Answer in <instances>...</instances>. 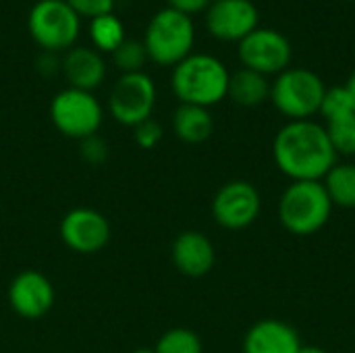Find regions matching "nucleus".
I'll use <instances>...</instances> for the list:
<instances>
[{
	"label": "nucleus",
	"mask_w": 355,
	"mask_h": 353,
	"mask_svg": "<svg viewBox=\"0 0 355 353\" xmlns=\"http://www.w3.org/2000/svg\"><path fill=\"white\" fill-rule=\"evenodd\" d=\"M322 185L337 208L355 210V164L354 162H337L327 177L322 179Z\"/></svg>",
	"instance_id": "19"
},
{
	"label": "nucleus",
	"mask_w": 355,
	"mask_h": 353,
	"mask_svg": "<svg viewBox=\"0 0 355 353\" xmlns=\"http://www.w3.org/2000/svg\"><path fill=\"white\" fill-rule=\"evenodd\" d=\"M79 154L81 158L92 164V166H102L106 160H108V154H110V148L106 144V139H102L98 133L96 135H89L85 139L79 141Z\"/></svg>",
	"instance_id": "26"
},
{
	"label": "nucleus",
	"mask_w": 355,
	"mask_h": 353,
	"mask_svg": "<svg viewBox=\"0 0 355 353\" xmlns=\"http://www.w3.org/2000/svg\"><path fill=\"white\" fill-rule=\"evenodd\" d=\"M272 158L291 181H322L339 162L327 127L312 119L285 123L272 139Z\"/></svg>",
	"instance_id": "1"
},
{
	"label": "nucleus",
	"mask_w": 355,
	"mask_h": 353,
	"mask_svg": "<svg viewBox=\"0 0 355 353\" xmlns=\"http://www.w3.org/2000/svg\"><path fill=\"white\" fill-rule=\"evenodd\" d=\"M262 212V196L258 187L250 181L235 179L214 193L212 216L216 225L229 231H241L252 227Z\"/></svg>",
	"instance_id": "10"
},
{
	"label": "nucleus",
	"mask_w": 355,
	"mask_h": 353,
	"mask_svg": "<svg viewBox=\"0 0 355 353\" xmlns=\"http://www.w3.org/2000/svg\"><path fill=\"white\" fill-rule=\"evenodd\" d=\"M260 23L254 0H212L206 8V27L220 40H241Z\"/></svg>",
	"instance_id": "13"
},
{
	"label": "nucleus",
	"mask_w": 355,
	"mask_h": 353,
	"mask_svg": "<svg viewBox=\"0 0 355 353\" xmlns=\"http://www.w3.org/2000/svg\"><path fill=\"white\" fill-rule=\"evenodd\" d=\"M171 260L181 275L200 279L214 268L216 250L210 237L202 231H183L173 241Z\"/></svg>",
	"instance_id": "14"
},
{
	"label": "nucleus",
	"mask_w": 355,
	"mask_h": 353,
	"mask_svg": "<svg viewBox=\"0 0 355 353\" xmlns=\"http://www.w3.org/2000/svg\"><path fill=\"white\" fill-rule=\"evenodd\" d=\"M300 353H329V352H327V350H322V347H318V345H302Z\"/></svg>",
	"instance_id": "29"
},
{
	"label": "nucleus",
	"mask_w": 355,
	"mask_h": 353,
	"mask_svg": "<svg viewBox=\"0 0 355 353\" xmlns=\"http://www.w3.org/2000/svg\"><path fill=\"white\" fill-rule=\"evenodd\" d=\"M324 92L322 77L306 67H287L270 83V100L289 121H306L318 114Z\"/></svg>",
	"instance_id": "5"
},
{
	"label": "nucleus",
	"mask_w": 355,
	"mask_h": 353,
	"mask_svg": "<svg viewBox=\"0 0 355 353\" xmlns=\"http://www.w3.org/2000/svg\"><path fill=\"white\" fill-rule=\"evenodd\" d=\"M112 60L114 64L123 71V73H137L144 69L146 60H148V52L141 40H131L125 37V42L112 52Z\"/></svg>",
	"instance_id": "24"
},
{
	"label": "nucleus",
	"mask_w": 355,
	"mask_h": 353,
	"mask_svg": "<svg viewBox=\"0 0 355 353\" xmlns=\"http://www.w3.org/2000/svg\"><path fill=\"white\" fill-rule=\"evenodd\" d=\"M227 96L239 106H258L270 98V81L264 73L243 67L231 73Z\"/></svg>",
	"instance_id": "18"
},
{
	"label": "nucleus",
	"mask_w": 355,
	"mask_h": 353,
	"mask_svg": "<svg viewBox=\"0 0 355 353\" xmlns=\"http://www.w3.org/2000/svg\"><path fill=\"white\" fill-rule=\"evenodd\" d=\"M141 42L146 46L148 58L162 67H175L191 54L196 42L193 19L181 10L164 6L148 21Z\"/></svg>",
	"instance_id": "4"
},
{
	"label": "nucleus",
	"mask_w": 355,
	"mask_h": 353,
	"mask_svg": "<svg viewBox=\"0 0 355 353\" xmlns=\"http://www.w3.org/2000/svg\"><path fill=\"white\" fill-rule=\"evenodd\" d=\"M67 2L79 17H89V19L112 12L114 8V0H67Z\"/></svg>",
	"instance_id": "27"
},
{
	"label": "nucleus",
	"mask_w": 355,
	"mask_h": 353,
	"mask_svg": "<svg viewBox=\"0 0 355 353\" xmlns=\"http://www.w3.org/2000/svg\"><path fill=\"white\" fill-rule=\"evenodd\" d=\"M355 112V102L354 96L349 94L347 85H333L327 87L322 104H320V114L324 117V121H335L341 119L345 114H354Z\"/></svg>",
	"instance_id": "23"
},
{
	"label": "nucleus",
	"mask_w": 355,
	"mask_h": 353,
	"mask_svg": "<svg viewBox=\"0 0 355 353\" xmlns=\"http://www.w3.org/2000/svg\"><path fill=\"white\" fill-rule=\"evenodd\" d=\"M50 119L64 137L81 141L98 133L104 121V108L92 92L67 87L52 98Z\"/></svg>",
	"instance_id": "7"
},
{
	"label": "nucleus",
	"mask_w": 355,
	"mask_h": 353,
	"mask_svg": "<svg viewBox=\"0 0 355 353\" xmlns=\"http://www.w3.org/2000/svg\"><path fill=\"white\" fill-rule=\"evenodd\" d=\"M347 89H349V94L354 96V102H355V69L352 71V75H349V79H347Z\"/></svg>",
	"instance_id": "30"
},
{
	"label": "nucleus",
	"mask_w": 355,
	"mask_h": 353,
	"mask_svg": "<svg viewBox=\"0 0 355 353\" xmlns=\"http://www.w3.org/2000/svg\"><path fill=\"white\" fill-rule=\"evenodd\" d=\"M125 25L114 12L94 17L89 21V40L98 52H114L125 42Z\"/></svg>",
	"instance_id": "20"
},
{
	"label": "nucleus",
	"mask_w": 355,
	"mask_h": 353,
	"mask_svg": "<svg viewBox=\"0 0 355 353\" xmlns=\"http://www.w3.org/2000/svg\"><path fill=\"white\" fill-rule=\"evenodd\" d=\"M60 69L69 81V87L94 92L106 77V62L96 48L73 46L60 62Z\"/></svg>",
	"instance_id": "16"
},
{
	"label": "nucleus",
	"mask_w": 355,
	"mask_h": 353,
	"mask_svg": "<svg viewBox=\"0 0 355 353\" xmlns=\"http://www.w3.org/2000/svg\"><path fill=\"white\" fill-rule=\"evenodd\" d=\"M156 106V83L144 71L123 73L110 89L108 110L114 121L135 127L152 117Z\"/></svg>",
	"instance_id": "8"
},
{
	"label": "nucleus",
	"mask_w": 355,
	"mask_h": 353,
	"mask_svg": "<svg viewBox=\"0 0 355 353\" xmlns=\"http://www.w3.org/2000/svg\"><path fill=\"white\" fill-rule=\"evenodd\" d=\"M333 202L322 181H291L279 198V221L295 237H310L327 227Z\"/></svg>",
	"instance_id": "3"
},
{
	"label": "nucleus",
	"mask_w": 355,
	"mask_h": 353,
	"mask_svg": "<svg viewBox=\"0 0 355 353\" xmlns=\"http://www.w3.org/2000/svg\"><path fill=\"white\" fill-rule=\"evenodd\" d=\"M227 64L208 52H191L173 67L171 85L181 104L210 108L227 98L229 92Z\"/></svg>",
	"instance_id": "2"
},
{
	"label": "nucleus",
	"mask_w": 355,
	"mask_h": 353,
	"mask_svg": "<svg viewBox=\"0 0 355 353\" xmlns=\"http://www.w3.org/2000/svg\"><path fill=\"white\" fill-rule=\"evenodd\" d=\"M324 127L337 156H355V112L329 121Z\"/></svg>",
	"instance_id": "22"
},
{
	"label": "nucleus",
	"mask_w": 355,
	"mask_h": 353,
	"mask_svg": "<svg viewBox=\"0 0 355 353\" xmlns=\"http://www.w3.org/2000/svg\"><path fill=\"white\" fill-rule=\"evenodd\" d=\"M156 353H204V343L200 339V335L191 329L185 327H177V329H168L166 333H162V337L158 339Z\"/></svg>",
	"instance_id": "21"
},
{
	"label": "nucleus",
	"mask_w": 355,
	"mask_h": 353,
	"mask_svg": "<svg viewBox=\"0 0 355 353\" xmlns=\"http://www.w3.org/2000/svg\"><path fill=\"white\" fill-rule=\"evenodd\" d=\"M237 54L243 67L270 75L281 73L289 67L293 58V46L283 31L258 25L245 37L239 40Z\"/></svg>",
	"instance_id": "9"
},
{
	"label": "nucleus",
	"mask_w": 355,
	"mask_h": 353,
	"mask_svg": "<svg viewBox=\"0 0 355 353\" xmlns=\"http://www.w3.org/2000/svg\"><path fill=\"white\" fill-rule=\"evenodd\" d=\"M133 353H156L154 350H150V347H139V350H135Z\"/></svg>",
	"instance_id": "31"
},
{
	"label": "nucleus",
	"mask_w": 355,
	"mask_h": 353,
	"mask_svg": "<svg viewBox=\"0 0 355 353\" xmlns=\"http://www.w3.org/2000/svg\"><path fill=\"white\" fill-rule=\"evenodd\" d=\"M54 300L52 281L37 270H23L8 285V304L12 312L27 320L44 318L52 310Z\"/></svg>",
	"instance_id": "12"
},
{
	"label": "nucleus",
	"mask_w": 355,
	"mask_h": 353,
	"mask_svg": "<svg viewBox=\"0 0 355 353\" xmlns=\"http://www.w3.org/2000/svg\"><path fill=\"white\" fill-rule=\"evenodd\" d=\"M173 131L185 144H204L214 131L212 112L196 104H179L173 114Z\"/></svg>",
	"instance_id": "17"
},
{
	"label": "nucleus",
	"mask_w": 355,
	"mask_h": 353,
	"mask_svg": "<svg viewBox=\"0 0 355 353\" xmlns=\"http://www.w3.org/2000/svg\"><path fill=\"white\" fill-rule=\"evenodd\" d=\"M241 350L243 353H300L302 339L291 325L279 318H264L250 327Z\"/></svg>",
	"instance_id": "15"
},
{
	"label": "nucleus",
	"mask_w": 355,
	"mask_h": 353,
	"mask_svg": "<svg viewBox=\"0 0 355 353\" xmlns=\"http://www.w3.org/2000/svg\"><path fill=\"white\" fill-rule=\"evenodd\" d=\"M58 233L69 250L89 256L108 246L112 231L102 212L94 208H73L62 216Z\"/></svg>",
	"instance_id": "11"
},
{
	"label": "nucleus",
	"mask_w": 355,
	"mask_h": 353,
	"mask_svg": "<svg viewBox=\"0 0 355 353\" xmlns=\"http://www.w3.org/2000/svg\"><path fill=\"white\" fill-rule=\"evenodd\" d=\"M162 135H164L162 125L152 117L133 127V139L141 150H154L162 141Z\"/></svg>",
	"instance_id": "25"
},
{
	"label": "nucleus",
	"mask_w": 355,
	"mask_h": 353,
	"mask_svg": "<svg viewBox=\"0 0 355 353\" xmlns=\"http://www.w3.org/2000/svg\"><path fill=\"white\" fill-rule=\"evenodd\" d=\"M166 2H168L171 8L181 10V12L191 17V15L200 12V10H206L212 0H166Z\"/></svg>",
	"instance_id": "28"
},
{
	"label": "nucleus",
	"mask_w": 355,
	"mask_h": 353,
	"mask_svg": "<svg viewBox=\"0 0 355 353\" xmlns=\"http://www.w3.org/2000/svg\"><path fill=\"white\" fill-rule=\"evenodd\" d=\"M31 37L46 50H69L79 37L81 17L67 0H37L27 15Z\"/></svg>",
	"instance_id": "6"
}]
</instances>
